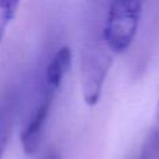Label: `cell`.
Returning <instances> with one entry per match:
<instances>
[{"label": "cell", "mask_w": 159, "mask_h": 159, "mask_svg": "<svg viewBox=\"0 0 159 159\" xmlns=\"http://www.w3.org/2000/svg\"><path fill=\"white\" fill-rule=\"evenodd\" d=\"M142 16L139 1H112L106 16L102 41L114 55L125 52L135 39Z\"/></svg>", "instance_id": "obj_1"}, {"label": "cell", "mask_w": 159, "mask_h": 159, "mask_svg": "<svg viewBox=\"0 0 159 159\" xmlns=\"http://www.w3.org/2000/svg\"><path fill=\"white\" fill-rule=\"evenodd\" d=\"M113 57L114 53L108 50L103 41L86 50L81 66V89L83 101L88 107H94L98 103Z\"/></svg>", "instance_id": "obj_2"}, {"label": "cell", "mask_w": 159, "mask_h": 159, "mask_svg": "<svg viewBox=\"0 0 159 159\" xmlns=\"http://www.w3.org/2000/svg\"><path fill=\"white\" fill-rule=\"evenodd\" d=\"M56 94L57 92H53L51 89L42 87L40 101L37 106L35 107V109L32 111L26 125L22 128L21 134H20L21 147L26 155L35 154L42 142L45 127H46L50 111H51Z\"/></svg>", "instance_id": "obj_3"}, {"label": "cell", "mask_w": 159, "mask_h": 159, "mask_svg": "<svg viewBox=\"0 0 159 159\" xmlns=\"http://www.w3.org/2000/svg\"><path fill=\"white\" fill-rule=\"evenodd\" d=\"M72 63V51L68 46L60 47L48 61L43 73V88L58 92Z\"/></svg>", "instance_id": "obj_4"}, {"label": "cell", "mask_w": 159, "mask_h": 159, "mask_svg": "<svg viewBox=\"0 0 159 159\" xmlns=\"http://www.w3.org/2000/svg\"><path fill=\"white\" fill-rule=\"evenodd\" d=\"M16 109V98L12 94H6L0 99V159H2L5 154L14 129Z\"/></svg>", "instance_id": "obj_5"}, {"label": "cell", "mask_w": 159, "mask_h": 159, "mask_svg": "<svg viewBox=\"0 0 159 159\" xmlns=\"http://www.w3.org/2000/svg\"><path fill=\"white\" fill-rule=\"evenodd\" d=\"M19 5L20 2L17 1H0V42L4 39L7 26L15 19Z\"/></svg>", "instance_id": "obj_6"}, {"label": "cell", "mask_w": 159, "mask_h": 159, "mask_svg": "<svg viewBox=\"0 0 159 159\" xmlns=\"http://www.w3.org/2000/svg\"><path fill=\"white\" fill-rule=\"evenodd\" d=\"M155 123H157V128L159 129V101H158L157 111H155Z\"/></svg>", "instance_id": "obj_7"}, {"label": "cell", "mask_w": 159, "mask_h": 159, "mask_svg": "<svg viewBox=\"0 0 159 159\" xmlns=\"http://www.w3.org/2000/svg\"><path fill=\"white\" fill-rule=\"evenodd\" d=\"M46 159H60V158H58V157H57L55 153H51V154H50V155H48Z\"/></svg>", "instance_id": "obj_8"}]
</instances>
